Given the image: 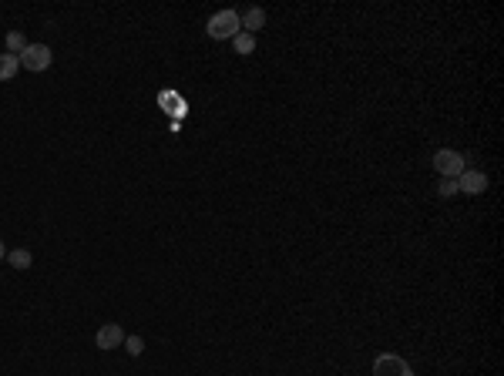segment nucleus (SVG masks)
I'll list each match as a JSON object with an SVG mask.
<instances>
[{
    "instance_id": "nucleus-4",
    "label": "nucleus",
    "mask_w": 504,
    "mask_h": 376,
    "mask_svg": "<svg viewBox=\"0 0 504 376\" xmlns=\"http://www.w3.org/2000/svg\"><path fill=\"white\" fill-rule=\"evenodd\" d=\"M51 60H54V54H51V47L47 44H27V51L20 54V67H27V71H34V74H41V71L51 67Z\"/></svg>"
},
{
    "instance_id": "nucleus-11",
    "label": "nucleus",
    "mask_w": 504,
    "mask_h": 376,
    "mask_svg": "<svg viewBox=\"0 0 504 376\" xmlns=\"http://www.w3.org/2000/svg\"><path fill=\"white\" fill-rule=\"evenodd\" d=\"M7 262H11V269H17V272H24V269H31V252L27 249H11L7 252Z\"/></svg>"
},
{
    "instance_id": "nucleus-2",
    "label": "nucleus",
    "mask_w": 504,
    "mask_h": 376,
    "mask_svg": "<svg viewBox=\"0 0 504 376\" xmlns=\"http://www.w3.org/2000/svg\"><path fill=\"white\" fill-rule=\"evenodd\" d=\"M430 165H434V171H437V175H444V179H458L460 171L467 168V165H464V155H460V151H454V148L434 151Z\"/></svg>"
},
{
    "instance_id": "nucleus-9",
    "label": "nucleus",
    "mask_w": 504,
    "mask_h": 376,
    "mask_svg": "<svg viewBox=\"0 0 504 376\" xmlns=\"http://www.w3.org/2000/svg\"><path fill=\"white\" fill-rule=\"evenodd\" d=\"M4 44H7V54L20 58V54L27 51V37H24L20 30H7V41H4Z\"/></svg>"
},
{
    "instance_id": "nucleus-1",
    "label": "nucleus",
    "mask_w": 504,
    "mask_h": 376,
    "mask_svg": "<svg viewBox=\"0 0 504 376\" xmlns=\"http://www.w3.org/2000/svg\"><path fill=\"white\" fill-rule=\"evenodd\" d=\"M239 30H243V20H239L235 11H219V14H212L209 24H205V34L215 37V41H232Z\"/></svg>"
},
{
    "instance_id": "nucleus-3",
    "label": "nucleus",
    "mask_w": 504,
    "mask_h": 376,
    "mask_svg": "<svg viewBox=\"0 0 504 376\" xmlns=\"http://www.w3.org/2000/svg\"><path fill=\"white\" fill-rule=\"evenodd\" d=\"M373 376H413L411 363L397 356V353H380L373 360Z\"/></svg>"
},
{
    "instance_id": "nucleus-8",
    "label": "nucleus",
    "mask_w": 504,
    "mask_h": 376,
    "mask_svg": "<svg viewBox=\"0 0 504 376\" xmlns=\"http://www.w3.org/2000/svg\"><path fill=\"white\" fill-rule=\"evenodd\" d=\"M20 71V58L14 54H0V81H14Z\"/></svg>"
},
{
    "instance_id": "nucleus-5",
    "label": "nucleus",
    "mask_w": 504,
    "mask_h": 376,
    "mask_svg": "<svg viewBox=\"0 0 504 376\" xmlns=\"http://www.w3.org/2000/svg\"><path fill=\"white\" fill-rule=\"evenodd\" d=\"M458 192H464V195L488 192V175H484V171H474V168H464L458 175Z\"/></svg>"
},
{
    "instance_id": "nucleus-6",
    "label": "nucleus",
    "mask_w": 504,
    "mask_h": 376,
    "mask_svg": "<svg viewBox=\"0 0 504 376\" xmlns=\"http://www.w3.org/2000/svg\"><path fill=\"white\" fill-rule=\"evenodd\" d=\"M122 343H124V330L118 323H105V326L98 330V336H94V346L98 349H118Z\"/></svg>"
},
{
    "instance_id": "nucleus-7",
    "label": "nucleus",
    "mask_w": 504,
    "mask_h": 376,
    "mask_svg": "<svg viewBox=\"0 0 504 376\" xmlns=\"http://www.w3.org/2000/svg\"><path fill=\"white\" fill-rule=\"evenodd\" d=\"M239 20H243L245 34H252V37H256V30L266 27V11H262V7H249V11H245Z\"/></svg>"
},
{
    "instance_id": "nucleus-12",
    "label": "nucleus",
    "mask_w": 504,
    "mask_h": 376,
    "mask_svg": "<svg viewBox=\"0 0 504 376\" xmlns=\"http://www.w3.org/2000/svg\"><path fill=\"white\" fill-rule=\"evenodd\" d=\"M122 346L128 349L131 356H141V353H145V339H141V336H124V343H122Z\"/></svg>"
},
{
    "instance_id": "nucleus-14",
    "label": "nucleus",
    "mask_w": 504,
    "mask_h": 376,
    "mask_svg": "<svg viewBox=\"0 0 504 376\" xmlns=\"http://www.w3.org/2000/svg\"><path fill=\"white\" fill-rule=\"evenodd\" d=\"M4 259H7V245L0 242V262H4Z\"/></svg>"
},
{
    "instance_id": "nucleus-10",
    "label": "nucleus",
    "mask_w": 504,
    "mask_h": 376,
    "mask_svg": "<svg viewBox=\"0 0 504 376\" xmlns=\"http://www.w3.org/2000/svg\"><path fill=\"white\" fill-rule=\"evenodd\" d=\"M232 47H235V54L249 58V54L256 51V37H252V34H245V30H239V34L232 37Z\"/></svg>"
},
{
    "instance_id": "nucleus-13",
    "label": "nucleus",
    "mask_w": 504,
    "mask_h": 376,
    "mask_svg": "<svg viewBox=\"0 0 504 376\" xmlns=\"http://www.w3.org/2000/svg\"><path fill=\"white\" fill-rule=\"evenodd\" d=\"M437 195H444V198L458 195V179H444L441 185H437Z\"/></svg>"
}]
</instances>
